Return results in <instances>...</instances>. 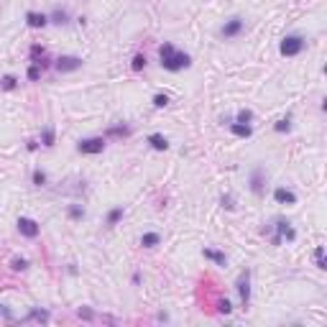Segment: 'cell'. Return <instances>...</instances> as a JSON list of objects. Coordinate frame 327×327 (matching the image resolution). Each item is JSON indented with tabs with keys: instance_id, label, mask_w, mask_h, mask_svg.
Masks as SVG:
<instances>
[{
	"instance_id": "28",
	"label": "cell",
	"mask_w": 327,
	"mask_h": 327,
	"mask_svg": "<svg viewBox=\"0 0 327 327\" xmlns=\"http://www.w3.org/2000/svg\"><path fill=\"white\" fill-rule=\"evenodd\" d=\"M11 268H13V271H26V268H28V261H26V258H13V261H11Z\"/></svg>"
},
{
	"instance_id": "3",
	"label": "cell",
	"mask_w": 327,
	"mask_h": 327,
	"mask_svg": "<svg viewBox=\"0 0 327 327\" xmlns=\"http://www.w3.org/2000/svg\"><path fill=\"white\" fill-rule=\"evenodd\" d=\"M284 240H289V243L297 240V230L292 228V223H286L284 217H279V220H276V233L271 235V243H274V245H281Z\"/></svg>"
},
{
	"instance_id": "2",
	"label": "cell",
	"mask_w": 327,
	"mask_h": 327,
	"mask_svg": "<svg viewBox=\"0 0 327 327\" xmlns=\"http://www.w3.org/2000/svg\"><path fill=\"white\" fill-rule=\"evenodd\" d=\"M304 46H307V38H304V36H299V33H289V36H284V38H281L279 51H281V57H299V54L304 51Z\"/></svg>"
},
{
	"instance_id": "25",
	"label": "cell",
	"mask_w": 327,
	"mask_h": 327,
	"mask_svg": "<svg viewBox=\"0 0 327 327\" xmlns=\"http://www.w3.org/2000/svg\"><path fill=\"white\" fill-rule=\"evenodd\" d=\"M41 72H44V69H41L38 64H31V67H28V79H31V82H38V79H41Z\"/></svg>"
},
{
	"instance_id": "7",
	"label": "cell",
	"mask_w": 327,
	"mask_h": 327,
	"mask_svg": "<svg viewBox=\"0 0 327 327\" xmlns=\"http://www.w3.org/2000/svg\"><path fill=\"white\" fill-rule=\"evenodd\" d=\"M18 233L23 235V238H38V233H41V225L33 220V217H18Z\"/></svg>"
},
{
	"instance_id": "23",
	"label": "cell",
	"mask_w": 327,
	"mask_h": 327,
	"mask_svg": "<svg viewBox=\"0 0 327 327\" xmlns=\"http://www.w3.org/2000/svg\"><path fill=\"white\" fill-rule=\"evenodd\" d=\"M69 217H72V220H82V217H85V207L72 204V207H69Z\"/></svg>"
},
{
	"instance_id": "18",
	"label": "cell",
	"mask_w": 327,
	"mask_h": 327,
	"mask_svg": "<svg viewBox=\"0 0 327 327\" xmlns=\"http://www.w3.org/2000/svg\"><path fill=\"white\" fill-rule=\"evenodd\" d=\"M16 85H18V79H16L13 74H6L3 79H0V87H3L6 92H11V90H16Z\"/></svg>"
},
{
	"instance_id": "6",
	"label": "cell",
	"mask_w": 327,
	"mask_h": 327,
	"mask_svg": "<svg viewBox=\"0 0 327 327\" xmlns=\"http://www.w3.org/2000/svg\"><path fill=\"white\" fill-rule=\"evenodd\" d=\"M243 28H245V21H243L240 16H233V18H228L225 26L220 28V36H223V38H235V36H240Z\"/></svg>"
},
{
	"instance_id": "11",
	"label": "cell",
	"mask_w": 327,
	"mask_h": 327,
	"mask_svg": "<svg viewBox=\"0 0 327 327\" xmlns=\"http://www.w3.org/2000/svg\"><path fill=\"white\" fill-rule=\"evenodd\" d=\"M26 23H28V28H44V26L49 23V16L31 11V13H26Z\"/></svg>"
},
{
	"instance_id": "26",
	"label": "cell",
	"mask_w": 327,
	"mask_h": 327,
	"mask_svg": "<svg viewBox=\"0 0 327 327\" xmlns=\"http://www.w3.org/2000/svg\"><path fill=\"white\" fill-rule=\"evenodd\" d=\"M26 319H38V322H49V312H41V309H33Z\"/></svg>"
},
{
	"instance_id": "31",
	"label": "cell",
	"mask_w": 327,
	"mask_h": 327,
	"mask_svg": "<svg viewBox=\"0 0 327 327\" xmlns=\"http://www.w3.org/2000/svg\"><path fill=\"white\" fill-rule=\"evenodd\" d=\"M217 312H220V314H230V312H233V304H230L228 299H220V302H217Z\"/></svg>"
},
{
	"instance_id": "5",
	"label": "cell",
	"mask_w": 327,
	"mask_h": 327,
	"mask_svg": "<svg viewBox=\"0 0 327 327\" xmlns=\"http://www.w3.org/2000/svg\"><path fill=\"white\" fill-rule=\"evenodd\" d=\"M235 286H238V294H240V304L248 307V304H251V271H248V268L240 271Z\"/></svg>"
},
{
	"instance_id": "20",
	"label": "cell",
	"mask_w": 327,
	"mask_h": 327,
	"mask_svg": "<svg viewBox=\"0 0 327 327\" xmlns=\"http://www.w3.org/2000/svg\"><path fill=\"white\" fill-rule=\"evenodd\" d=\"M120 220H123V207H113L107 212V225H118Z\"/></svg>"
},
{
	"instance_id": "35",
	"label": "cell",
	"mask_w": 327,
	"mask_h": 327,
	"mask_svg": "<svg viewBox=\"0 0 327 327\" xmlns=\"http://www.w3.org/2000/svg\"><path fill=\"white\" fill-rule=\"evenodd\" d=\"M0 314H3V317H8V319H13V312H11L8 307H3V304H0Z\"/></svg>"
},
{
	"instance_id": "19",
	"label": "cell",
	"mask_w": 327,
	"mask_h": 327,
	"mask_svg": "<svg viewBox=\"0 0 327 327\" xmlns=\"http://www.w3.org/2000/svg\"><path fill=\"white\" fill-rule=\"evenodd\" d=\"M146 64H148V62H146V54H136L133 62H131V69H133V72H141V69H146Z\"/></svg>"
},
{
	"instance_id": "32",
	"label": "cell",
	"mask_w": 327,
	"mask_h": 327,
	"mask_svg": "<svg viewBox=\"0 0 327 327\" xmlns=\"http://www.w3.org/2000/svg\"><path fill=\"white\" fill-rule=\"evenodd\" d=\"M31 57H33V59H41V57H46V49L41 46V44H33V46H31Z\"/></svg>"
},
{
	"instance_id": "13",
	"label": "cell",
	"mask_w": 327,
	"mask_h": 327,
	"mask_svg": "<svg viewBox=\"0 0 327 327\" xmlns=\"http://www.w3.org/2000/svg\"><path fill=\"white\" fill-rule=\"evenodd\" d=\"M148 143H151L153 151H167V148H169L167 136H161V133H151V136H148Z\"/></svg>"
},
{
	"instance_id": "9",
	"label": "cell",
	"mask_w": 327,
	"mask_h": 327,
	"mask_svg": "<svg viewBox=\"0 0 327 327\" xmlns=\"http://www.w3.org/2000/svg\"><path fill=\"white\" fill-rule=\"evenodd\" d=\"M274 199L279 204H297V194L292 189H286V187H276L274 189Z\"/></svg>"
},
{
	"instance_id": "4",
	"label": "cell",
	"mask_w": 327,
	"mask_h": 327,
	"mask_svg": "<svg viewBox=\"0 0 327 327\" xmlns=\"http://www.w3.org/2000/svg\"><path fill=\"white\" fill-rule=\"evenodd\" d=\"M77 151H79V153H87V156L102 153V151H105V138H102V136H95V138H82V141L77 143Z\"/></svg>"
},
{
	"instance_id": "24",
	"label": "cell",
	"mask_w": 327,
	"mask_h": 327,
	"mask_svg": "<svg viewBox=\"0 0 327 327\" xmlns=\"http://www.w3.org/2000/svg\"><path fill=\"white\" fill-rule=\"evenodd\" d=\"M251 120H253V110H248V107L238 110V123H251Z\"/></svg>"
},
{
	"instance_id": "30",
	"label": "cell",
	"mask_w": 327,
	"mask_h": 327,
	"mask_svg": "<svg viewBox=\"0 0 327 327\" xmlns=\"http://www.w3.org/2000/svg\"><path fill=\"white\" fill-rule=\"evenodd\" d=\"M51 18H54V23H59V26H62V23H67L69 13H67V11H54V13H51Z\"/></svg>"
},
{
	"instance_id": "27",
	"label": "cell",
	"mask_w": 327,
	"mask_h": 327,
	"mask_svg": "<svg viewBox=\"0 0 327 327\" xmlns=\"http://www.w3.org/2000/svg\"><path fill=\"white\" fill-rule=\"evenodd\" d=\"M169 105V95H153V107H167Z\"/></svg>"
},
{
	"instance_id": "33",
	"label": "cell",
	"mask_w": 327,
	"mask_h": 327,
	"mask_svg": "<svg viewBox=\"0 0 327 327\" xmlns=\"http://www.w3.org/2000/svg\"><path fill=\"white\" fill-rule=\"evenodd\" d=\"M220 204H223L225 210H233V207H235V204H233V197H230V194H223V197H220Z\"/></svg>"
},
{
	"instance_id": "10",
	"label": "cell",
	"mask_w": 327,
	"mask_h": 327,
	"mask_svg": "<svg viewBox=\"0 0 327 327\" xmlns=\"http://www.w3.org/2000/svg\"><path fill=\"white\" fill-rule=\"evenodd\" d=\"M263 184H266V179H263V169L256 167V169L251 172V192L261 197V194H263Z\"/></svg>"
},
{
	"instance_id": "1",
	"label": "cell",
	"mask_w": 327,
	"mask_h": 327,
	"mask_svg": "<svg viewBox=\"0 0 327 327\" xmlns=\"http://www.w3.org/2000/svg\"><path fill=\"white\" fill-rule=\"evenodd\" d=\"M158 59H161V67L167 72H182L192 64V57L187 51H179L174 44H161L158 46Z\"/></svg>"
},
{
	"instance_id": "8",
	"label": "cell",
	"mask_w": 327,
	"mask_h": 327,
	"mask_svg": "<svg viewBox=\"0 0 327 327\" xmlns=\"http://www.w3.org/2000/svg\"><path fill=\"white\" fill-rule=\"evenodd\" d=\"M54 67H57V72H62V74H64V72H77V69L82 67V59H79V57L67 54V57H59Z\"/></svg>"
},
{
	"instance_id": "14",
	"label": "cell",
	"mask_w": 327,
	"mask_h": 327,
	"mask_svg": "<svg viewBox=\"0 0 327 327\" xmlns=\"http://www.w3.org/2000/svg\"><path fill=\"white\" fill-rule=\"evenodd\" d=\"M202 256H204V258H210V261H215L217 266H228V256H225V253H220V251L204 248V251H202Z\"/></svg>"
},
{
	"instance_id": "29",
	"label": "cell",
	"mask_w": 327,
	"mask_h": 327,
	"mask_svg": "<svg viewBox=\"0 0 327 327\" xmlns=\"http://www.w3.org/2000/svg\"><path fill=\"white\" fill-rule=\"evenodd\" d=\"M33 184H36V187H44V184H46V174L41 172V169L33 172Z\"/></svg>"
},
{
	"instance_id": "21",
	"label": "cell",
	"mask_w": 327,
	"mask_h": 327,
	"mask_svg": "<svg viewBox=\"0 0 327 327\" xmlns=\"http://www.w3.org/2000/svg\"><path fill=\"white\" fill-rule=\"evenodd\" d=\"M314 258H317V268H319V271H324V268H327V261H324V248H322V245H317Z\"/></svg>"
},
{
	"instance_id": "22",
	"label": "cell",
	"mask_w": 327,
	"mask_h": 327,
	"mask_svg": "<svg viewBox=\"0 0 327 327\" xmlns=\"http://www.w3.org/2000/svg\"><path fill=\"white\" fill-rule=\"evenodd\" d=\"M41 143H44L46 148L54 146V131L51 128H44V133H41Z\"/></svg>"
},
{
	"instance_id": "15",
	"label": "cell",
	"mask_w": 327,
	"mask_h": 327,
	"mask_svg": "<svg viewBox=\"0 0 327 327\" xmlns=\"http://www.w3.org/2000/svg\"><path fill=\"white\" fill-rule=\"evenodd\" d=\"M105 136H107V138H128V136H131V128H128V126H110Z\"/></svg>"
},
{
	"instance_id": "34",
	"label": "cell",
	"mask_w": 327,
	"mask_h": 327,
	"mask_svg": "<svg viewBox=\"0 0 327 327\" xmlns=\"http://www.w3.org/2000/svg\"><path fill=\"white\" fill-rule=\"evenodd\" d=\"M77 314H79V317H85V319H92V312H90V309H85V307H82Z\"/></svg>"
},
{
	"instance_id": "16",
	"label": "cell",
	"mask_w": 327,
	"mask_h": 327,
	"mask_svg": "<svg viewBox=\"0 0 327 327\" xmlns=\"http://www.w3.org/2000/svg\"><path fill=\"white\" fill-rule=\"evenodd\" d=\"M158 243H161V235H158V233H143V235H141V245H143V248H156Z\"/></svg>"
},
{
	"instance_id": "12",
	"label": "cell",
	"mask_w": 327,
	"mask_h": 327,
	"mask_svg": "<svg viewBox=\"0 0 327 327\" xmlns=\"http://www.w3.org/2000/svg\"><path fill=\"white\" fill-rule=\"evenodd\" d=\"M230 133L238 136V138H248L253 133V128L248 126V123H230Z\"/></svg>"
},
{
	"instance_id": "17",
	"label": "cell",
	"mask_w": 327,
	"mask_h": 327,
	"mask_svg": "<svg viewBox=\"0 0 327 327\" xmlns=\"http://www.w3.org/2000/svg\"><path fill=\"white\" fill-rule=\"evenodd\" d=\"M274 131H276V133H289V131H292V118H289V115L281 118L276 126H274Z\"/></svg>"
}]
</instances>
